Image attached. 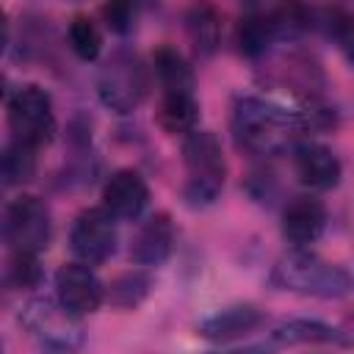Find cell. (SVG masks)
<instances>
[{"mask_svg": "<svg viewBox=\"0 0 354 354\" xmlns=\"http://www.w3.org/2000/svg\"><path fill=\"white\" fill-rule=\"evenodd\" d=\"M8 279L11 285L17 288H28L39 279V263H36V254L30 252H14L11 263H8Z\"/></svg>", "mask_w": 354, "mask_h": 354, "instance_id": "cb8c5ba5", "label": "cell"}, {"mask_svg": "<svg viewBox=\"0 0 354 354\" xmlns=\"http://www.w3.org/2000/svg\"><path fill=\"white\" fill-rule=\"evenodd\" d=\"M8 130L14 141L25 147H44L55 136V111L53 100L39 86H22L8 102Z\"/></svg>", "mask_w": 354, "mask_h": 354, "instance_id": "8992f818", "label": "cell"}, {"mask_svg": "<svg viewBox=\"0 0 354 354\" xmlns=\"http://www.w3.org/2000/svg\"><path fill=\"white\" fill-rule=\"evenodd\" d=\"M149 205V185L136 169H119L102 188V207L113 218L136 221Z\"/></svg>", "mask_w": 354, "mask_h": 354, "instance_id": "30bf717a", "label": "cell"}, {"mask_svg": "<svg viewBox=\"0 0 354 354\" xmlns=\"http://www.w3.org/2000/svg\"><path fill=\"white\" fill-rule=\"evenodd\" d=\"M304 133L299 111H288L260 97H238L232 105L235 147L252 158H274Z\"/></svg>", "mask_w": 354, "mask_h": 354, "instance_id": "6da1fadb", "label": "cell"}, {"mask_svg": "<svg viewBox=\"0 0 354 354\" xmlns=\"http://www.w3.org/2000/svg\"><path fill=\"white\" fill-rule=\"evenodd\" d=\"M19 324L39 346L53 351H75L86 340L80 315L69 313L58 299H30L19 313Z\"/></svg>", "mask_w": 354, "mask_h": 354, "instance_id": "277c9868", "label": "cell"}, {"mask_svg": "<svg viewBox=\"0 0 354 354\" xmlns=\"http://www.w3.org/2000/svg\"><path fill=\"white\" fill-rule=\"evenodd\" d=\"M329 213L315 196H296L282 213V238L293 249H307L326 230Z\"/></svg>", "mask_w": 354, "mask_h": 354, "instance_id": "7c38bea8", "label": "cell"}, {"mask_svg": "<svg viewBox=\"0 0 354 354\" xmlns=\"http://www.w3.org/2000/svg\"><path fill=\"white\" fill-rule=\"evenodd\" d=\"M116 218L105 207H88L83 210L69 232V246L75 257L86 266H100L116 252Z\"/></svg>", "mask_w": 354, "mask_h": 354, "instance_id": "ba28073f", "label": "cell"}, {"mask_svg": "<svg viewBox=\"0 0 354 354\" xmlns=\"http://www.w3.org/2000/svg\"><path fill=\"white\" fill-rule=\"evenodd\" d=\"M3 232L6 241L14 246V252H30L39 254L41 249H47L50 235H53V221H50V210L39 196H17L3 218Z\"/></svg>", "mask_w": 354, "mask_h": 354, "instance_id": "52a82bcc", "label": "cell"}, {"mask_svg": "<svg viewBox=\"0 0 354 354\" xmlns=\"http://www.w3.org/2000/svg\"><path fill=\"white\" fill-rule=\"evenodd\" d=\"M55 299L75 315H88L105 301V285L86 263H64L55 271Z\"/></svg>", "mask_w": 354, "mask_h": 354, "instance_id": "9c48e42d", "label": "cell"}, {"mask_svg": "<svg viewBox=\"0 0 354 354\" xmlns=\"http://www.w3.org/2000/svg\"><path fill=\"white\" fill-rule=\"evenodd\" d=\"M36 171V149L11 141L0 149V177L6 183H28Z\"/></svg>", "mask_w": 354, "mask_h": 354, "instance_id": "7402d4cb", "label": "cell"}, {"mask_svg": "<svg viewBox=\"0 0 354 354\" xmlns=\"http://www.w3.org/2000/svg\"><path fill=\"white\" fill-rule=\"evenodd\" d=\"M183 163L188 171L183 196L191 207H207L218 199L227 177V163L218 138L210 130H191L183 141Z\"/></svg>", "mask_w": 354, "mask_h": 354, "instance_id": "3957f363", "label": "cell"}, {"mask_svg": "<svg viewBox=\"0 0 354 354\" xmlns=\"http://www.w3.org/2000/svg\"><path fill=\"white\" fill-rule=\"evenodd\" d=\"M174 249V224L169 213H152L141 221L130 241V260L136 266H160Z\"/></svg>", "mask_w": 354, "mask_h": 354, "instance_id": "4fadbf2b", "label": "cell"}, {"mask_svg": "<svg viewBox=\"0 0 354 354\" xmlns=\"http://www.w3.org/2000/svg\"><path fill=\"white\" fill-rule=\"evenodd\" d=\"M263 321H266V315L260 307L230 304V307L213 313L210 318H205L199 324V335L205 340H213V343H232V340H241V337L252 335L254 329H260Z\"/></svg>", "mask_w": 354, "mask_h": 354, "instance_id": "5bb4252c", "label": "cell"}, {"mask_svg": "<svg viewBox=\"0 0 354 354\" xmlns=\"http://www.w3.org/2000/svg\"><path fill=\"white\" fill-rule=\"evenodd\" d=\"M69 47L80 61H94L102 50V33L88 17H75L69 22Z\"/></svg>", "mask_w": 354, "mask_h": 354, "instance_id": "603a6c76", "label": "cell"}, {"mask_svg": "<svg viewBox=\"0 0 354 354\" xmlns=\"http://www.w3.org/2000/svg\"><path fill=\"white\" fill-rule=\"evenodd\" d=\"M268 343L271 346H348V337L324 321L293 318L274 326L268 335Z\"/></svg>", "mask_w": 354, "mask_h": 354, "instance_id": "9a60e30c", "label": "cell"}, {"mask_svg": "<svg viewBox=\"0 0 354 354\" xmlns=\"http://www.w3.org/2000/svg\"><path fill=\"white\" fill-rule=\"evenodd\" d=\"M277 41L268 14H246L235 28V44L238 53L246 58H260L268 53V47Z\"/></svg>", "mask_w": 354, "mask_h": 354, "instance_id": "d6986e66", "label": "cell"}, {"mask_svg": "<svg viewBox=\"0 0 354 354\" xmlns=\"http://www.w3.org/2000/svg\"><path fill=\"white\" fill-rule=\"evenodd\" d=\"M136 11L138 8L130 0H105V6H102V17L113 33H127L133 28Z\"/></svg>", "mask_w": 354, "mask_h": 354, "instance_id": "d4e9b609", "label": "cell"}, {"mask_svg": "<svg viewBox=\"0 0 354 354\" xmlns=\"http://www.w3.org/2000/svg\"><path fill=\"white\" fill-rule=\"evenodd\" d=\"M271 282L279 290H293L315 299H343L351 290V277L346 268L326 263L304 249H293L290 254L279 257L271 271Z\"/></svg>", "mask_w": 354, "mask_h": 354, "instance_id": "7a4b0ae2", "label": "cell"}, {"mask_svg": "<svg viewBox=\"0 0 354 354\" xmlns=\"http://www.w3.org/2000/svg\"><path fill=\"white\" fill-rule=\"evenodd\" d=\"M6 44H8V14L0 8V53L6 50Z\"/></svg>", "mask_w": 354, "mask_h": 354, "instance_id": "4316f807", "label": "cell"}, {"mask_svg": "<svg viewBox=\"0 0 354 354\" xmlns=\"http://www.w3.org/2000/svg\"><path fill=\"white\" fill-rule=\"evenodd\" d=\"M268 19H271V28H274L277 39H299L315 22L313 8L304 0H279L271 8Z\"/></svg>", "mask_w": 354, "mask_h": 354, "instance_id": "ffe728a7", "label": "cell"}, {"mask_svg": "<svg viewBox=\"0 0 354 354\" xmlns=\"http://www.w3.org/2000/svg\"><path fill=\"white\" fill-rule=\"evenodd\" d=\"M6 94V80H3V75H0V97Z\"/></svg>", "mask_w": 354, "mask_h": 354, "instance_id": "f1b7e54d", "label": "cell"}, {"mask_svg": "<svg viewBox=\"0 0 354 354\" xmlns=\"http://www.w3.org/2000/svg\"><path fill=\"white\" fill-rule=\"evenodd\" d=\"M158 124L177 136V133H191L199 124V102L194 91H163L160 105H158Z\"/></svg>", "mask_w": 354, "mask_h": 354, "instance_id": "e0dca14e", "label": "cell"}, {"mask_svg": "<svg viewBox=\"0 0 354 354\" xmlns=\"http://www.w3.org/2000/svg\"><path fill=\"white\" fill-rule=\"evenodd\" d=\"M185 30H188L191 44L202 55H210V53H216L218 41H221V14L216 11L213 3L194 0L185 8Z\"/></svg>", "mask_w": 354, "mask_h": 354, "instance_id": "2e32d148", "label": "cell"}, {"mask_svg": "<svg viewBox=\"0 0 354 354\" xmlns=\"http://www.w3.org/2000/svg\"><path fill=\"white\" fill-rule=\"evenodd\" d=\"M152 66L163 91H194V72L183 58V53H177L174 47L169 44L158 47L152 55Z\"/></svg>", "mask_w": 354, "mask_h": 354, "instance_id": "ac0fdd59", "label": "cell"}, {"mask_svg": "<svg viewBox=\"0 0 354 354\" xmlns=\"http://www.w3.org/2000/svg\"><path fill=\"white\" fill-rule=\"evenodd\" d=\"M318 22H321V28H324V33L329 39H337L343 44L348 41V36H351V19L340 8H324L321 17H318Z\"/></svg>", "mask_w": 354, "mask_h": 354, "instance_id": "484cf974", "label": "cell"}, {"mask_svg": "<svg viewBox=\"0 0 354 354\" xmlns=\"http://www.w3.org/2000/svg\"><path fill=\"white\" fill-rule=\"evenodd\" d=\"M149 288L152 279L147 271H124L111 279V285L105 288V299L119 310H133L149 296Z\"/></svg>", "mask_w": 354, "mask_h": 354, "instance_id": "44dd1931", "label": "cell"}, {"mask_svg": "<svg viewBox=\"0 0 354 354\" xmlns=\"http://www.w3.org/2000/svg\"><path fill=\"white\" fill-rule=\"evenodd\" d=\"M293 169H296V177L313 191H329L343 177L340 158L318 141L293 144Z\"/></svg>", "mask_w": 354, "mask_h": 354, "instance_id": "8fae6325", "label": "cell"}, {"mask_svg": "<svg viewBox=\"0 0 354 354\" xmlns=\"http://www.w3.org/2000/svg\"><path fill=\"white\" fill-rule=\"evenodd\" d=\"M130 3H133L136 8H149V6H155L158 0H130Z\"/></svg>", "mask_w": 354, "mask_h": 354, "instance_id": "83f0119b", "label": "cell"}, {"mask_svg": "<svg viewBox=\"0 0 354 354\" xmlns=\"http://www.w3.org/2000/svg\"><path fill=\"white\" fill-rule=\"evenodd\" d=\"M149 91V75L133 50H116L100 69L97 94L105 108L116 113L136 111Z\"/></svg>", "mask_w": 354, "mask_h": 354, "instance_id": "5b68a950", "label": "cell"}]
</instances>
